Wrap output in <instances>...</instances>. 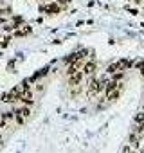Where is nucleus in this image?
Listing matches in <instances>:
<instances>
[{"instance_id": "obj_1", "label": "nucleus", "mask_w": 144, "mask_h": 153, "mask_svg": "<svg viewBox=\"0 0 144 153\" xmlns=\"http://www.w3.org/2000/svg\"><path fill=\"white\" fill-rule=\"evenodd\" d=\"M29 114H31V108L25 105V106H22V108H18L16 112H15V117H16V121H18V124H22L27 117H29Z\"/></svg>"}, {"instance_id": "obj_2", "label": "nucleus", "mask_w": 144, "mask_h": 153, "mask_svg": "<svg viewBox=\"0 0 144 153\" xmlns=\"http://www.w3.org/2000/svg\"><path fill=\"white\" fill-rule=\"evenodd\" d=\"M2 99H4L6 103H15V101H20V88L16 87V88H13L11 92L4 94V96H2Z\"/></svg>"}, {"instance_id": "obj_3", "label": "nucleus", "mask_w": 144, "mask_h": 153, "mask_svg": "<svg viewBox=\"0 0 144 153\" xmlns=\"http://www.w3.org/2000/svg\"><path fill=\"white\" fill-rule=\"evenodd\" d=\"M128 65H131V63H130V61H124V59H119V61H115L114 65H110V67H108V72H110V74L119 72V70H122V72H124V68H126Z\"/></svg>"}, {"instance_id": "obj_4", "label": "nucleus", "mask_w": 144, "mask_h": 153, "mask_svg": "<svg viewBox=\"0 0 144 153\" xmlns=\"http://www.w3.org/2000/svg\"><path fill=\"white\" fill-rule=\"evenodd\" d=\"M103 90V81H90V88H88V96L90 97H94V94H97V92H101Z\"/></svg>"}, {"instance_id": "obj_5", "label": "nucleus", "mask_w": 144, "mask_h": 153, "mask_svg": "<svg viewBox=\"0 0 144 153\" xmlns=\"http://www.w3.org/2000/svg\"><path fill=\"white\" fill-rule=\"evenodd\" d=\"M42 11H43V13H47V15H56V13H59V6H58V4L42 6Z\"/></svg>"}, {"instance_id": "obj_6", "label": "nucleus", "mask_w": 144, "mask_h": 153, "mask_svg": "<svg viewBox=\"0 0 144 153\" xmlns=\"http://www.w3.org/2000/svg\"><path fill=\"white\" fill-rule=\"evenodd\" d=\"M144 130V114H139L137 117H135V133L139 131H142Z\"/></svg>"}, {"instance_id": "obj_7", "label": "nucleus", "mask_w": 144, "mask_h": 153, "mask_svg": "<svg viewBox=\"0 0 144 153\" xmlns=\"http://www.w3.org/2000/svg\"><path fill=\"white\" fill-rule=\"evenodd\" d=\"M81 78H83V74H81V72H76V74L68 76V83H70V85H78V83L81 81Z\"/></svg>"}, {"instance_id": "obj_8", "label": "nucleus", "mask_w": 144, "mask_h": 153, "mask_svg": "<svg viewBox=\"0 0 144 153\" xmlns=\"http://www.w3.org/2000/svg\"><path fill=\"white\" fill-rule=\"evenodd\" d=\"M94 70H96V63H94V61L85 63V67H83V72H85V74H92Z\"/></svg>"}, {"instance_id": "obj_9", "label": "nucleus", "mask_w": 144, "mask_h": 153, "mask_svg": "<svg viewBox=\"0 0 144 153\" xmlns=\"http://www.w3.org/2000/svg\"><path fill=\"white\" fill-rule=\"evenodd\" d=\"M9 42H11V36H0V45L2 47L9 45Z\"/></svg>"}, {"instance_id": "obj_10", "label": "nucleus", "mask_w": 144, "mask_h": 153, "mask_svg": "<svg viewBox=\"0 0 144 153\" xmlns=\"http://www.w3.org/2000/svg\"><path fill=\"white\" fill-rule=\"evenodd\" d=\"M137 2H144V0H137Z\"/></svg>"}]
</instances>
